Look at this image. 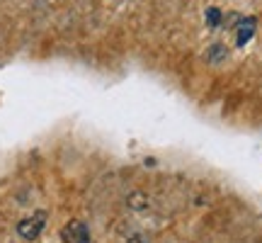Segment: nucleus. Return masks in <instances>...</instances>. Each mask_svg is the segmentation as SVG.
Wrapping results in <instances>:
<instances>
[{
  "label": "nucleus",
  "mask_w": 262,
  "mask_h": 243,
  "mask_svg": "<svg viewBox=\"0 0 262 243\" xmlns=\"http://www.w3.org/2000/svg\"><path fill=\"white\" fill-rule=\"evenodd\" d=\"M44 226H47V212H37V214H32L19 221L17 234H19V238H25V241H37L39 234L44 231Z\"/></svg>",
  "instance_id": "f257e3e1"
},
{
  "label": "nucleus",
  "mask_w": 262,
  "mask_h": 243,
  "mask_svg": "<svg viewBox=\"0 0 262 243\" xmlns=\"http://www.w3.org/2000/svg\"><path fill=\"white\" fill-rule=\"evenodd\" d=\"M61 238L63 243H90V234H88V226L80 219H73L61 229Z\"/></svg>",
  "instance_id": "f03ea898"
},
{
  "label": "nucleus",
  "mask_w": 262,
  "mask_h": 243,
  "mask_svg": "<svg viewBox=\"0 0 262 243\" xmlns=\"http://www.w3.org/2000/svg\"><path fill=\"white\" fill-rule=\"evenodd\" d=\"M206 25H209V27H219V25H221V10L219 8L206 10Z\"/></svg>",
  "instance_id": "423d86ee"
},
{
  "label": "nucleus",
  "mask_w": 262,
  "mask_h": 243,
  "mask_svg": "<svg viewBox=\"0 0 262 243\" xmlns=\"http://www.w3.org/2000/svg\"><path fill=\"white\" fill-rule=\"evenodd\" d=\"M129 207L131 209H146L148 207V197L143 192H131L129 195Z\"/></svg>",
  "instance_id": "39448f33"
},
{
  "label": "nucleus",
  "mask_w": 262,
  "mask_h": 243,
  "mask_svg": "<svg viewBox=\"0 0 262 243\" xmlns=\"http://www.w3.org/2000/svg\"><path fill=\"white\" fill-rule=\"evenodd\" d=\"M226 56H228V51H226L224 44H214V47L209 49V54H206V58H209L211 64H219V61H224Z\"/></svg>",
  "instance_id": "20e7f679"
},
{
  "label": "nucleus",
  "mask_w": 262,
  "mask_h": 243,
  "mask_svg": "<svg viewBox=\"0 0 262 243\" xmlns=\"http://www.w3.org/2000/svg\"><path fill=\"white\" fill-rule=\"evenodd\" d=\"M255 27H257V19L255 17H248L241 22V27H238V34H235V44L238 47H245L255 34Z\"/></svg>",
  "instance_id": "7ed1b4c3"
}]
</instances>
